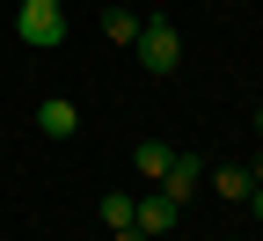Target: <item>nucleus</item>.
<instances>
[{"label":"nucleus","instance_id":"obj_13","mask_svg":"<svg viewBox=\"0 0 263 241\" xmlns=\"http://www.w3.org/2000/svg\"><path fill=\"white\" fill-rule=\"evenodd\" d=\"M256 132H263V110H256Z\"/></svg>","mask_w":263,"mask_h":241},{"label":"nucleus","instance_id":"obj_8","mask_svg":"<svg viewBox=\"0 0 263 241\" xmlns=\"http://www.w3.org/2000/svg\"><path fill=\"white\" fill-rule=\"evenodd\" d=\"M205 183H212L219 197H234V205H249V190H256L249 168H227V161H219V168H205Z\"/></svg>","mask_w":263,"mask_h":241},{"label":"nucleus","instance_id":"obj_7","mask_svg":"<svg viewBox=\"0 0 263 241\" xmlns=\"http://www.w3.org/2000/svg\"><path fill=\"white\" fill-rule=\"evenodd\" d=\"M168 161H176V146H161V139H139V146H132V168H139L146 183L168 176Z\"/></svg>","mask_w":263,"mask_h":241},{"label":"nucleus","instance_id":"obj_11","mask_svg":"<svg viewBox=\"0 0 263 241\" xmlns=\"http://www.w3.org/2000/svg\"><path fill=\"white\" fill-rule=\"evenodd\" d=\"M249 176H256V183H263V154H256V161H249Z\"/></svg>","mask_w":263,"mask_h":241},{"label":"nucleus","instance_id":"obj_6","mask_svg":"<svg viewBox=\"0 0 263 241\" xmlns=\"http://www.w3.org/2000/svg\"><path fill=\"white\" fill-rule=\"evenodd\" d=\"M132 205H139L132 190H103V227H110V241H146L139 219H132Z\"/></svg>","mask_w":263,"mask_h":241},{"label":"nucleus","instance_id":"obj_12","mask_svg":"<svg viewBox=\"0 0 263 241\" xmlns=\"http://www.w3.org/2000/svg\"><path fill=\"white\" fill-rule=\"evenodd\" d=\"M256 88H263V66H256Z\"/></svg>","mask_w":263,"mask_h":241},{"label":"nucleus","instance_id":"obj_4","mask_svg":"<svg viewBox=\"0 0 263 241\" xmlns=\"http://www.w3.org/2000/svg\"><path fill=\"white\" fill-rule=\"evenodd\" d=\"M132 219H139V234H168V227L183 219V205H176L168 190H146L139 205H132Z\"/></svg>","mask_w":263,"mask_h":241},{"label":"nucleus","instance_id":"obj_1","mask_svg":"<svg viewBox=\"0 0 263 241\" xmlns=\"http://www.w3.org/2000/svg\"><path fill=\"white\" fill-rule=\"evenodd\" d=\"M132 59H139L154 81H168L176 66H183V29H176L168 15H146V22H139V44H132Z\"/></svg>","mask_w":263,"mask_h":241},{"label":"nucleus","instance_id":"obj_10","mask_svg":"<svg viewBox=\"0 0 263 241\" xmlns=\"http://www.w3.org/2000/svg\"><path fill=\"white\" fill-rule=\"evenodd\" d=\"M249 212H256V227H263V183H256V190H249Z\"/></svg>","mask_w":263,"mask_h":241},{"label":"nucleus","instance_id":"obj_9","mask_svg":"<svg viewBox=\"0 0 263 241\" xmlns=\"http://www.w3.org/2000/svg\"><path fill=\"white\" fill-rule=\"evenodd\" d=\"M139 22H146V15H132V8H110V15H103V37L132 51V44H139Z\"/></svg>","mask_w":263,"mask_h":241},{"label":"nucleus","instance_id":"obj_5","mask_svg":"<svg viewBox=\"0 0 263 241\" xmlns=\"http://www.w3.org/2000/svg\"><path fill=\"white\" fill-rule=\"evenodd\" d=\"M154 190H168L176 205H183V197H197V190H205V161H197V154H176V161H168V176H161Z\"/></svg>","mask_w":263,"mask_h":241},{"label":"nucleus","instance_id":"obj_3","mask_svg":"<svg viewBox=\"0 0 263 241\" xmlns=\"http://www.w3.org/2000/svg\"><path fill=\"white\" fill-rule=\"evenodd\" d=\"M37 132H44V139H73V132H81V102L73 95H44L37 102Z\"/></svg>","mask_w":263,"mask_h":241},{"label":"nucleus","instance_id":"obj_2","mask_svg":"<svg viewBox=\"0 0 263 241\" xmlns=\"http://www.w3.org/2000/svg\"><path fill=\"white\" fill-rule=\"evenodd\" d=\"M15 37L29 51H59L66 44V8H59V0H22V8H15Z\"/></svg>","mask_w":263,"mask_h":241}]
</instances>
